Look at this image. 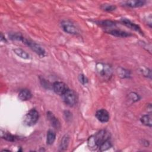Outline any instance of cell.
Returning a JSON list of instances; mask_svg holds the SVG:
<instances>
[{
    "label": "cell",
    "mask_w": 152,
    "mask_h": 152,
    "mask_svg": "<svg viewBox=\"0 0 152 152\" xmlns=\"http://www.w3.org/2000/svg\"><path fill=\"white\" fill-rule=\"evenodd\" d=\"M96 71L97 75L104 80H109L113 74L112 66L109 64L103 62H99L96 64Z\"/></svg>",
    "instance_id": "obj_1"
},
{
    "label": "cell",
    "mask_w": 152,
    "mask_h": 152,
    "mask_svg": "<svg viewBox=\"0 0 152 152\" xmlns=\"http://www.w3.org/2000/svg\"><path fill=\"white\" fill-rule=\"evenodd\" d=\"M39 118V114L36 109H30L24 117V123L27 126L35 125Z\"/></svg>",
    "instance_id": "obj_2"
},
{
    "label": "cell",
    "mask_w": 152,
    "mask_h": 152,
    "mask_svg": "<svg viewBox=\"0 0 152 152\" xmlns=\"http://www.w3.org/2000/svg\"><path fill=\"white\" fill-rule=\"evenodd\" d=\"M61 96L63 102L68 106L72 107L77 103V96L72 90L68 88Z\"/></svg>",
    "instance_id": "obj_3"
},
{
    "label": "cell",
    "mask_w": 152,
    "mask_h": 152,
    "mask_svg": "<svg viewBox=\"0 0 152 152\" xmlns=\"http://www.w3.org/2000/svg\"><path fill=\"white\" fill-rule=\"evenodd\" d=\"M23 43L28 46L33 51H34L39 56L44 57L46 55L45 50L40 45L35 42H33L30 40H28L26 38L24 39Z\"/></svg>",
    "instance_id": "obj_4"
},
{
    "label": "cell",
    "mask_w": 152,
    "mask_h": 152,
    "mask_svg": "<svg viewBox=\"0 0 152 152\" xmlns=\"http://www.w3.org/2000/svg\"><path fill=\"white\" fill-rule=\"evenodd\" d=\"M61 26L62 30L68 34H77L78 30L73 23L68 20H64L61 23Z\"/></svg>",
    "instance_id": "obj_5"
},
{
    "label": "cell",
    "mask_w": 152,
    "mask_h": 152,
    "mask_svg": "<svg viewBox=\"0 0 152 152\" xmlns=\"http://www.w3.org/2000/svg\"><path fill=\"white\" fill-rule=\"evenodd\" d=\"M98 147L104 141L109 139L110 133L105 129H102L94 135Z\"/></svg>",
    "instance_id": "obj_6"
},
{
    "label": "cell",
    "mask_w": 152,
    "mask_h": 152,
    "mask_svg": "<svg viewBox=\"0 0 152 152\" xmlns=\"http://www.w3.org/2000/svg\"><path fill=\"white\" fill-rule=\"evenodd\" d=\"M52 88L56 94L62 96L68 89V87L64 82L56 81L53 84Z\"/></svg>",
    "instance_id": "obj_7"
},
{
    "label": "cell",
    "mask_w": 152,
    "mask_h": 152,
    "mask_svg": "<svg viewBox=\"0 0 152 152\" xmlns=\"http://www.w3.org/2000/svg\"><path fill=\"white\" fill-rule=\"evenodd\" d=\"M96 118L102 123H105L109 121L110 119L109 113L104 109H101L98 110L96 112Z\"/></svg>",
    "instance_id": "obj_8"
},
{
    "label": "cell",
    "mask_w": 152,
    "mask_h": 152,
    "mask_svg": "<svg viewBox=\"0 0 152 152\" xmlns=\"http://www.w3.org/2000/svg\"><path fill=\"white\" fill-rule=\"evenodd\" d=\"M121 21L122 22V23L123 24H124L127 27H128L129 28H131V29H132V30H134L136 31H138L141 34H143V32L142 31L140 27L138 25L136 24L135 23H132L129 19L126 18H121Z\"/></svg>",
    "instance_id": "obj_9"
},
{
    "label": "cell",
    "mask_w": 152,
    "mask_h": 152,
    "mask_svg": "<svg viewBox=\"0 0 152 152\" xmlns=\"http://www.w3.org/2000/svg\"><path fill=\"white\" fill-rule=\"evenodd\" d=\"M46 115L48 120L49 121L50 123L53 128H55V129H59L61 128L60 122L59 121L58 118L55 117V116L53 114L52 112L48 111L46 113Z\"/></svg>",
    "instance_id": "obj_10"
},
{
    "label": "cell",
    "mask_w": 152,
    "mask_h": 152,
    "mask_svg": "<svg viewBox=\"0 0 152 152\" xmlns=\"http://www.w3.org/2000/svg\"><path fill=\"white\" fill-rule=\"evenodd\" d=\"M107 33L118 37H127L132 36L130 33L117 29H110L107 31Z\"/></svg>",
    "instance_id": "obj_11"
},
{
    "label": "cell",
    "mask_w": 152,
    "mask_h": 152,
    "mask_svg": "<svg viewBox=\"0 0 152 152\" xmlns=\"http://www.w3.org/2000/svg\"><path fill=\"white\" fill-rule=\"evenodd\" d=\"M32 97V94L31 91L28 89L21 90L18 93V98L22 101H26L30 100Z\"/></svg>",
    "instance_id": "obj_12"
},
{
    "label": "cell",
    "mask_w": 152,
    "mask_h": 152,
    "mask_svg": "<svg viewBox=\"0 0 152 152\" xmlns=\"http://www.w3.org/2000/svg\"><path fill=\"white\" fill-rule=\"evenodd\" d=\"M145 2L144 1L134 0V1H127L125 2V4L131 8H138L142 7L145 4Z\"/></svg>",
    "instance_id": "obj_13"
},
{
    "label": "cell",
    "mask_w": 152,
    "mask_h": 152,
    "mask_svg": "<svg viewBox=\"0 0 152 152\" xmlns=\"http://www.w3.org/2000/svg\"><path fill=\"white\" fill-rule=\"evenodd\" d=\"M116 72L119 77L121 78H128L131 77V72L122 67H118L116 69Z\"/></svg>",
    "instance_id": "obj_14"
},
{
    "label": "cell",
    "mask_w": 152,
    "mask_h": 152,
    "mask_svg": "<svg viewBox=\"0 0 152 152\" xmlns=\"http://www.w3.org/2000/svg\"><path fill=\"white\" fill-rule=\"evenodd\" d=\"M56 138V133L52 129H49L46 135V144L48 145H52L53 144Z\"/></svg>",
    "instance_id": "obj_15"
},
{
    "label": "cell",
    "mask_w": 152,
    "mask_h": 152,
    "mask_svg": "<svg viewBox=\"0 0 152 152\" xmlns=\"http://www.w3.org/2000/svg\"><path fill=\"white\" fill-rule=\"evenodd\" d=\"M13 51L15 54H16L18 57L24 59H28L30 58V55L21 48H15L13 49Z\"/></svg>",
    "instance_id": "obj_16"
},
{
    "label": "cell",
    "mask_w": 152,
    "mask_h": 152,
    "mask_svg": "<svg viewBox=\"0 0 152 152\" xmlns=\"http://www.w3.org/2000/svg\"><path fill=\"white\" fill-rule=\"evenodd\" d=\"M70 137L68 134L65 135L61 140L59 148L61 150H66L68 147L69 143Z\"/></svg>",
    "instance_id": "obj_17"
},
{
    "label": "cell",
    "mask_w": 152,
    "mask_h": 152,
    "mask_svg": "<svg viewBox=\"0 0 152 152\" xmlns=\"http://www.w3.org/2000/svg\"><path fill=\"white\" fill-rule=\"evenodd\" d=\"M140 121L143 125L149 127H151L152 122L151 114H147L142 116L140 118Z\"/></svg>",
    "instance_id": "obj_18"
},
{
    "label": "cell",
    "mask_w": 152,
    "mask_h": 152,
    "mask_svg": "<svg viewBox=\"0 0 152 152\" xmlns=\"http://www.w3.org/2000/svg\"><path fill=\"white\" fill-rule=\"evenodd\" d=\"M87 145H88V148L91 150H95L97 148H99V147H98V145L96 143V141L94 135L90 136L88 138V140H87Z\"/></svg>",
    "instance_id": "obj_19"
},
{
    "label": "cell",
    "mask_w": 152,
    "mask_h": 152,
    "mask_svg": "<svg viewBox=\"0 0 152 152\" xmlns=\"http://www.w3.org/2000/svg\"><path fill=\"white\" fill-rule=\"evenodd\" d=\"M1 135L2 138L5 139V140L8 141H11V142H14V141H16L18 139V137H17L15 135H14L9 133V132H4V133H3L2 131H1Z\"/></svg>",
    "instance_id": "obj_20"
},
{
    "label": "cell",
    "mask_w": 152,
    "mask_h": 152,
    "mask_svg": "<svg viewBox=\"0 0 152 152\" xmlns=\"http://www.w3.org/2000/svg\"><path fill=\"white\" fill-rule=\"evenodd\" d=\"M112 146V142L110 141V140L109 139L104 141L103 142H102L99 146V150L100 151H106L107 150H109V148H110Z\"/></svg>",
    "instance_id": "obj_21"
},
{
    "label": "cell",
    "mask_w": 152,
    "mask_h": 152,
    "mask_svg": "<svg viewBox=\"0 0 152 152\" xmlns=\"http://www.w3.org/2000/svg\"><path fill=\"white\" fill-rule=\"evenodd\" d=\"M128 101L132 103L138 101L140 99V97L137 93L135 92H131L128 94Z\"/></svg>",
    "instance_id": "obj_22"
},
{
    "label": "cell",
    "mask_w": 152,
    "mask_h": 152,
    "mask_svg": "<svg viewBox=\"0 0 152 152\" xmlns=\"http://www.w3.org/2000/svg\"><path fill=\"white\" fill-rule=\"evenodd\" d=\"M99 25L104 27H112L116 25L115 23L111 20H103L99 22Z\"/></svg>",
    "instance_id": "obj_23"
},
{
    "label": "cell",
    "mask_w": 152,
    "mask_h": 152,
    "mask_svg": "<svg viewBox=\"0 0 152 152\" xmlns=\"http://www.w3.org/2000/svg\"><path fill=\"white\" fill-rule=\"evenodd\" d=\"M100 8L107 12H111L113 11L114 10H115L116 9V7L114 5H112V4H102L100 7Z\"/></svg>",
    "instance_id": "obj_24"
},
{
    "label": "cell",
    "mask_w": 152,
    "mask_h": 152,
    "mask_svg": "<svg viewBox=\"0 0 152 152\" xmlns=\"http://www.w3.org/2000/svg\"><path fill=\"white\" fill-rule=\"evenodd\" d=\"M10 37L12 40H18L20 42H23L24 39H25L20 33H11L9 35Z\"/></svg>",
    "instance_id": "obj_25"
},
{
    "label": "cell",
    "mask_w": 152,
    "mask_h": 152,
    "mask_svg": "<svg viewBox=\"0 0 152 152\" xmlns=\"http://www.w3.org/2000/svg\"><path fill=\"white\" fill-rule=\"evenodd\" d=\"M140 72L142 73V74L146 77H148L149 78H151V71L149 68H147L145 67H142L140 69Z\"/></svg>",
    "instance_id": "obj_26"
},
{
    "label": "cell",
    "mask_w": 152,
    "mask_h": 152,
    "mask_svg": "<svg viewBox=\"0 0 152 152\" xmlns=\"http://www.w3.org/2000/svg\"><path fill=\"white\" fill-rule=\"evenodd\" d=\"M78 80H79L80 83H81L83 85L86 84L88 82V80L87 77L86 75H84V74H80L78 75Z\"/></svg>",
    "instance_id": "obj_27"
},
{
    "label": "cell",
    "mask_w": 152,
    "mask_h": 152,
    "mask_svg": "<svg viewBox=\"0 0 152 152\" xmlns=\"http://www.w3.org/2000/svg\"><path fill=\"white\" fill-rule=\"evenodd\" d=\"M40 82H41V83H42V86L46 87V88H49V87L50 86L49 85V83L48 82L47 80H45L44 78H42V80H40Z\"/></svg>",
    "instance_id": "obj_28"
},
{
    "label": "cell",
    "mask_w": 152,
    "mask_h": 152,
    "mask_svg": "<svg viewBox=\"0 0 152 152\" xmlns=\"http://www.w3.org/2000/svg\"><path fill=\"white\" fill-rule=\"evenodd\" d=\"M1 41H4V42H7V40H6L5 37L4 36V35H3V34L2 33H1Z\"/></svg>",
    "instance_id": "obj_29"
}]
</instances>
